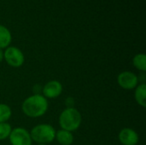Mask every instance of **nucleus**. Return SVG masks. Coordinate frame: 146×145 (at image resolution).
<instances>
[{
  "label": "nucleus",
  "instance_id": "obj_16",
  "mask_svg": "<svg viewBox=\"0 0 146 145\" xmlns=\"http://www.w3.org/2000/svg\"><path fill=\"white\" fill-rule=\"evenodd\" d=\"M37 145H47V144H37Z\"/></svg>",
  "mask_w": 146,
  "mask_h": 145
},
{
  "label": "nucleus",
  "instance_id": "obj_13",
  "mask_svg": "<svg viewBox=\"0 0 146 145\" xmlns=\"http://www.w3.org/2000/svg\"><path fill=\"white\" fill-rule=\"evenodd\" d=\"M12 116V109L6 103H0V123L7 122Z\"/></svg>",
  "mask_w": 146,
  "mask_h": 145
},
{
  "label": "nucleus",
  "instance_id": "obj_3",
  "mask_svg": "<svg viewBox=\"0 0 146 145\" xmlns=\"http://www.w3.org/2000/svg\"><path fill=\"white\" fill-rule=\"evenodd\" d=\"M29 132L33 142L38 144H48L55 140L56 130L51 125L43 123L33 126Z\"/></svg>",
  "mask_w": 146,
  "mask_h": 145
},
{
  "label": "nucleus",
  "instance_id": "obj_10",
  "mask_svg": "<svg viewBox=\"0 0 146 145\" xmlns=\"http://www.w3.org/2000/svg\"><path fill=\"white\" fill-rule=\"evenodd\" d=\"M134 98L136 103L142 108L146 107V85L140 83L134 89Z\"/></svg>",
  "mask_w": 146,
  "mask_h": 145
},
{
  "label": "nucleus",
  "instance_id": "obj_12",
  "mask_svg": "<svg viewBox=\"0 0 146 145\" xmlns=\"http://www.w3.org/2000/svg\"><path fill=\"white\" fill-rule=\"evenodd\" d=\"M133 65L141 73L146 72V55L145 53H139L133 58Z\"/></svg>",
  "mask_w": 146,
  "mask_h": 145
},
{
  "label": "nucleus",
  "instance_id": "obj_2",
  "mask_svg": "<svg viewBox=\"0 0 146 145\" xmlns=\"http://www.w3.org/2000/svg\"><path fill=\"white\" fill-rule=\"evenodd\" d=\"M58 122L61 129L74 132L80 127L82 116L77 109L74 107H67L61 112Z\"/></svg>",
  "mask_w": 146,
  "mask_h": 145
},
{
  "label": "nucleus",
  "instance_id": "obj_1",
  "mask_svg": "<svg viewBox=\"0 0 146 145\" xmlns=\"http://www.w3.org/2000/svg\"><path fill=\"white\" fill-rule=\"evenodd\" d=\"M49 108L48 100L39 93L27 97L21 103L22 113L30 118H38L45 115Z\"/></svg>",
  "mask_w": 146,
  "mask_h": 145
},
{
  "label": "nucleus",
  "instance_id": "obj_5",
  "mask_svg": "<svg viewBox=\"0 0 146 145\" xmlns=\"http://www.w3.org/2000/svg\"><path fill=\"white\" fill-rule=\"evenodd\" d=\"M9 140L11 145H32L33 144L29 131L23 127L12 128Z\"/></svg>",
  "mask_w": 146,
  "mask_h": 145
},
{
  "label": "nucleus",
  "instance_id": "obj_11",
  "mask_svg": "<svg viewBox=\"0 0 146 145\" xmlns=\"http://www.w3.org/2000/svg\"><path fill=\"white\" fill-rule=\"evenodd\" d=\"M12 41L10 31L4 26L0 25V49L3 50L9 47Z\"/></svg>",
  "mask_w": 146,
  "mask_h": 145
},
{
  "label": "nucleus",
  "instance_id": "obj_7",
  "mask_svg": "<svg viewBox=\"0 0 146 145\" xmlns=\"http://www.w3.org/2000/svg\"><path fill=\"white\" fill-rule=\"evenodd\" d=\"M62 85L60 81L53 79L48 81L42 89V95L48 99H56L62 93Z\"/></svg>",
  "mask_w": 146,
  "mask_h": 145
},
{
  "label": "nucleus",
  "instance_id": "obj_8",
  "mask_svg": "<svg viewBox=\"0 0 146 145\" xmlns=\"http://www.w3.org/2000/svg\"><path fill=\"white\" fill-rule=\"evenodd\" d=\"M118 139L122 145H137L139 141V136L133 128L125 127L120 131Z\"/></svg>",
  "mask_w": 146,
  "mask_h": 145
},
{
  "label": "nucleus",
  "instance_id": "obj_6",
  "mask_svg": "<svg viewBox=\"0 0 146 145\" xmlns=\"http://www.w3.org/2000/svg\"><path fill=\"white\" fill-rule=\"evenodd\" d=\"M118 85L127 91L134 90L139 84V76L132 71H123L117 76Z\"/></svg>",
  "mask_w": 146,
  "mask_h": 145
},
{
  "label": "nucleus",
  "instance_id": "obj_14",
  "mask_svg": "<svg viewBox=\"0 0 146 145\" xmlns=\"http://www.w3.org/2000/svg\"><path fill=\"white\" fill-rule=\"evenodd\" d=\"M12 131L11 126L8 122L0 123V141L8 139Z\"/></svg>",
  "mask_w": 146,
  "mask_h": 145
},
{
  "label": "nucleus",
  "instance_id": "obj_9",
  "mask_svg": "<svg viewBox=\"0 0 146 145\" xmlns=\"http://www.w3.org/2000/svg\"><path fill=\"white\" fill-rule=\"evenodd\" d=\"M55 139L60 145H72L74 143V135L73 132L60 129L56 131Z\"/></svg>",
  "mask_w": 146,
  "mask_h": 145
},
{
  "label": "nucleus",
  "instance_id": "obj_15",
  "mask_svg": "<svg viewBox=\"0 0 146 145\" xmlns=\"http://www.w3.org/2000/svg\"><path fill=\"white\" fill-rule=\"evenodd\" d=\"M3 50L0 49V64L3 62Z\"/></svg>",
  "mask_w": 146,
  "mask_h": 145
},
{
  "label": "nucleus",
  "instance_id": "obj_4",
  "mask_svg": "<svg viewBox=\"0 0 146 145\" xmlns=\"http://www.w3.org/2000/svg\"><path fill=\"white\" fill-rule=\"evenodd\" d=\"M3 60L12 68H20L25 62L23 52L15 46H9L3 50Z\"/></svg>",
  "mask_w": 146,
  "mask_h": 145
}]
</instances>
